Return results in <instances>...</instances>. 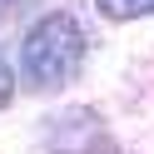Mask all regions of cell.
<instances>
[{"instance_id":"cell-2","label":"cell","mask_w":154,"mask_h":154,"mask_svg":"<svg viewBox=\"0 0 154 154\" xmlns=\"http://www.w3.org/2000/svg\"><path fill=\"white\" fill-rule=\"evenodd\" d=\"M104 20H149L154 15V0H94Z\"/></svg>"},{"instance_id":"cell-3","label":"cell","mask_w":154,"mask_h":154,"mask_svg":"<svg viewBox=\"0 0 154 154\" xmlns=\"http://www.w3.org/2000/svg\"><path fill=\"white\" fill-rule=\"evenodd\" d=\"M15 100V70H10V60H5V50H0V109Z\"/></svg>"},{"instance_id":"cell-4","label":"cell","mask_w":154,"mask_h":154,"mask_svg":"<svg viewBox=\"0 0 154 154\" xmlns=\"http://www.w3.org/2000/svg\"><path fill=\"white\" fill-rule=\"evenodd\" d=\"M15 5H25V0H0V15H10Z\"/></svg>"},{"instance_id":"cell-1","label":"cell","mask_w":154,"mask_h":154,"mask_svg":"<svg viewBox=\"0 0 154 154\" xmlns=\"http://www.w3.org/2000/svg\"><path fill=\"white\" fill-rule=\"evenodd\" d=\"M85 70V30L75 15L50 10L20 40V80L30 90H60Z\"/></svg>"}]
</instances>
